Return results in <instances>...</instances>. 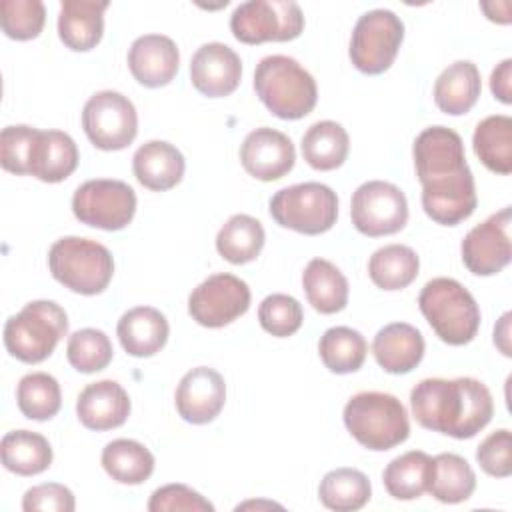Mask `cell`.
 Segmentation results:
<instances>
[{
    "label": "cell",
    "instance_id": "obj_33",
    "mask_svg": "<svg viewBox=\"0 0 512 512\" xmlns=\"http://www.w3.org/2000/svg\"><path fill=\"white\" fill-rule=\"evenodd\" d=\"M102 468L106 474L120 484H142L154 472L152 452L130 438H118L104 446Z\"/></svg>",
    "mask_w": 512,
    "mask_h": 512
},
{
    "label": "cell",
    "instance_id": "obj_25",
    "mask_svg": "<svg viewBox=\"0 0 512 512\" xmlns=\"http://www.w3.org/2000/svg\"><path fill=\"white\" fill-rule=\"evenodd\" d=\"M182 152L164 140H150L142 144L132 158V170L136 180L150 190L164 192L174 188L184 176Z\"/></svg>",
    "mask_w": 512,
    "mask_h": 512
},
{
    "label": "cell",
    "instance_id": "obj_9",
    "mask_svg": "<svg viewBox=\"0 0 512 512\" xmlns=\"http://www.w3.org/2000/svg\"><path fill=\"white\" fill-rule=\"evenodd\" d=\"M404 40V22L392 10L374 8L364 12L350 36V60L364 74L388 70Z\"/></svg>",
    "mask_w": 512,
    "mask_h": 512
},
{
    "label": "cell",
    "instance_id": "obj_40",
    "mask_svg": "<svg viewBox=\"0 0 512 512\" xmlns=\"http://www.w3.org/2000/svg\"><path fill=\"white\" fill-rule=\"evenodd\" d=\"M112 342L106 332L96 328L76 330L66 344V358L70 366L82 374L104 370L112 360Z\"/></svg>",
    "mask_w": 512,
    "mask_h": 512
},
{
    "label": "cell",
    "instance_id": "obj_7",
    "mask_svg": "<svg viewBox=\"0 0 512 512\" xmlns=\"http://www.w3.org/2000/svg\"><path fill=\"white\" fill-rule=\"evenodd\" d=\"M270 216L282 228L316 236L328 232L338 218L336 192L320 182H302L278 190L270 198Z\"/></svg>",
    "mask_w": 512,
    "mask_h": 512
},
{
    "label": "cell",
    "instance_id": "obj_27",
    "mask_svg": "<svg viewBox=\"0 0 512 512\" xmlns=\"http://www.w3.org/2000/svg\"><path fill=\"white\" fill-rule=\"evenodd\" d=\"M482 90L480 72L470 60H456L446 66L434 82V102L450 116L466 114Z\"/></svg>",
    "mask_w": 512,
    "mask_h": 512
},
{
    "label": "cell",
    "instance_id": "obj_31",
    "mask_svg": "<svg viewBox=\"0 0 512 512\" xmlns=\"http://www.w3.org/2000/svg\"><path fill=\"white\" fill-rule=\"evenodd\" d=\"M472 146L480 162L496 172H512V118L506 114H492L478 122Z\"/></svg>",
    "mask_w": 512,
    "mask_h": 512
},
{
    "label": "cell",
    "instance_id": "obj_22",
    "mask_svg": "<svg viewBox=\"0 0 512 512\" xmlns=\"http://www.w3.org/2000/svg\"><path fill=\"white\" fill-rule=\"evenodd\" d=\"M76 414L88 430H112L130 416V398L116 380H98L78 394Z\"/></svg>",
    "mask_w": 512,
    "mask_h": 512
},
{
    "label": "cell",
    "instance_id": "obj_2",
    "mask_svg": "<svg viewBox=\"0 0 512 512\" xmlns=\"http://www.w3.org/2000/svg\"><path fill=\"white\" fill-rule=\"evenodd\" d=\"M254 90L262 104L282 120H300L310 114L318 100L312 74L294 58L272 54L254 70Z\"/></svg>",
    "mask_w": 512,
    "mask_h": 512
},
{
    "label": "cell",
    "instance_id": "obj_17",
    "mask_svg": "<svg viewBox=\"0 0 512 512\" xmlns=\"http://www.w3.org/2000/svg\"><path fill=\"white\" fill-rule=\"evenodd\" d=\"M296 152L292 140L274 128L262 126L246 134L240 144V162L244 170L262 182L286 176L294 168Z\"/></svg>",
    "mask_w": 512,
    "mask_h": 512
},
{
    "label": "cell",
    "instance_id": "obj_42",
    "mask_svg": "<svg viewBox=\"0 0 512 512\" xmlns=\"http://www.w3.org/2000/svg\"><path fill=\"white\" fill-rule=\"evenodd\" d=\"M258 320L268 334L276 338H286L302 326L304 310L294 296L270 294L258 306Z\"/></svg>",
    "mask_w": 512,
    "mask_h": 512
},
{
    "label": "cell",
    "instance_id": "obj_6",
    "mask_svg": "<svg viewBox=\"0 0 512 512\" xmlns=\"http://www.w3.org/2000/svg\"><path fill=\"white\" fill-rule=\"evenodd\" d=\"M68 332L64 308L52 300L28 302L4 324V346L20 362L46 360Z\"/></svg>",
    "mask_w": 512,
    "mask_h": 512
},
{
    "label": "cell",
    "instance_id": "obj_37",
    "mask_svg": "<svg viewBox=\"0 0 512 512\" xmlns=\"http://www.w3.org/2000/svg\"><path fill=\"white\" fill-rule=\"evenodd\" d=\"M434 470L428 492L444 504H458L472 496L476 488V474L472 466L458 454L442 452L432 458Z\"/></svg>",
    "mask_w": 512,
    "mask_h": 512
},
{
    "label": "cell",
    "instance_id": "obj_30",
    "mask_svg": "<svg viewBox=\"0 0 512 512\" xmlns=\"http://www.w3.org/2000/svg\"><path fill=\"white\" fill-rule=\"evenodd\" d=\"M0 456L6 470L18 476H34L52 464V446L38 432L12 430L2 436Z\"/></svg>",
    "mask_w": 512,
    "mask_h": 512
},
{
    "label": "cell",
    "instance_id": "obj_43",
    "mask_svg": "<svg viewBox=\"0 0 512 512\" xmlns=\"http://www.w3.org/2000/svg\"><path fill=\"white\" fill-rule=\"evenodd\" d=\"M476 460L480 468L494 478H508L512 474V434L508 428H500L488 434L476 448Z\"/></svg>",
    "mask_w": 512,
    "mask_h": 512
},
{
    "label": "cell",
    "instance_id": "obj_12",
    "mask_svg": "<svg viewBox=\"0 0 512 512\" xmlns=\"http://www.w3.org/2000/svg\"><path fill=\"white\" fill-rule=\"evenodd\" d=\"M350 216L354 228L370 238L400 232L408 222L404 192L384 180H370L352 194Z\"/></svg>",
    "mask_w": 512,
    "mask_h": 512
},
{
    "label": "cell",
    "instance_id": "obj_29",
    "mask_svg": "<svg viewBox=\"0 0 512 512\" xmlns=\"http://www.w3.org/2000/svg\"><path fill=\"white\" fill-rule=\"evenodd\" d=\"M434 462L422 450H410L396 456L382 472L386 492L396 500H414L428 492Z\"/></svg>",
    "mask_w": 512,
    "mask_h": 512
},
{
    "label": "cell",
    "instance_id": "obj_36",
    "mask_svg": "<svg viewBox=\"0 0 512 512\" xmlns=\"http://www.w3.org/2000/svg\"><path fill=\"white\" fill-rule=\"evenodd\" d=\"M264 240V228L256 218L248 214H234L218 230L216 250L230 264H246L260 254Z\"/></svg>",
    "mask_w": 512,
    "mask_h": 512
},
{
    "label": "cell",
    "instance_id": "obj_35",
    "mask_svg": "<svg viewBox=\"0 0 512 512\" xmlns=\"http://www.w3.org/2000/svg\"><path fill=\"white\" fill-rule=\"evenodd\" d=\"M372 496L370 480L356 468H336L324 474L318 486V498L328 510H360Z\"/></svg>",
    "mask_w": 512,
    "mask_h": 512
},
{
    "label": "cell",
    "instance_id": "obj_48",
    "mask_svg": "<svg viewBox=\"0 0 512 512\" xmlns=\"http://www.w3.org/2000/svg\"><path fill=\"white\" fill-rule=\"evenodd\" d=\"M494 344L502 350L504 356H510V312H506L500 322L494 326Z\"/></svg>",
    "mask_w": 512,
    "mask_h": 512
},
{
    "label": "cell",
    "instance_id": "obj_28",
    "mask_svg": "<svg viewBox=\"0 0 512 512\" xmlns=\"http://www.w3.org/2000/svg\"><path fill=\"white\" fill-rule=\"evenodd\" d=\"M302 286L320 314H336L348 304V280L330 260L312 258L302 272Z\"/></svg>",
    "mask_w": 512,
    "mask_h": 512
},
{
    "label": "cell",
    "instance_id": "obj_20",
    "mask_svg": "<svg viewBox=\"0 0 512 512\" xmlns=\"http://www.w3.org/2000/svg\"><path fill=\"white\" fill-rule=\"evenodd\" d=\"M76 166L78 146L70 134L62 130L34 128L26 156V174L54 184L66 180Z\"/></svg>",
    "mask_w": 512,
    "mask_h": 512
},
{
    "label": "cell",
    "instance_id": "obj_5",
    "mask_svg": "<svg viewBox=\"0 0 512 512\" xmlns=\"http://www.w3.org/2000/svg\"><path fill=\"white\" fill-rule=\"evenodd\" d=\"M52 276L72 292L94 296L108 288L114 274L110 250L90 238L64 236L48 250Z\"/></svg>",
    "mask_w": 512,
    "mask_h": 512
},
{
    "label": "cell",
    "instance_id": "obj_19",
    "mask_svg": "<svg viewBox=\"0 0 512 512\" xmlns=\"http://www.w3.org/2000/svg\"><path fill=\"white\" fill-rule=\"evenodd\" d=\"M242 78L240 56L222 42L202 44L190 60L192 86L208 96L220 98L232 94Z\"/></svg>",
    "mask_w": 512,
    "mask_h": 512
},
{
    "label": "cell",
    "instance_id": "obj_21",
    "mask_svg": "<svg viewBox=\"0 0 512 512\" xmlns=\"http://www.w3.org/2000/svg\"><path fill=\"white\" fill-rule=\"evenodd\" d=\"M178 66V46L164 34H144L128 50V68L146 88L166 86L176 76Z\"/></svg>",
    "mask_w": 512,
    "mask_h": 512
},
{
    "label": "cell",
    "instance_id": "obj_47",
    "mask_svg": "<svg viewBox=\"0 0 512 512\" xmlns=\"http://www.w3.org/2000/svg\"><path fill=\"white\" fill-rule=\"evenodd\" d=\"M512 60L506 58L502 60L490 76V90L494 94V98H498L502 104H510L512 102Z\"/></svg>",
    "mask_w": 512,
    "mask_h": 512
},
{
    "label": "cell",
    "instance_id": "obj_14",
    "mask_svg": "<svg viewBox=\"0 0 512 512\" xmlns=\"http://www.w3.org/2000/svg\"><path fill=\"white\" fill-rule=\"evenodd\" d=\"M510 206L476 224L462 240V262L476 276H492L508 266L510 246Z\"/></svg>",
    "mask_w": 512,
    "mask_h": 512
},
{
    "label": "cell",
    "instance_id": "obj_44",
    "mask_svg": "<svg viewBox=\"0 0 512 512\" xmlns=\"http://www.w3.org/2000/svg\"><path fill=\"white\" fill-rule=\"evenodd\" d=\"M150 512H214L212 502L186 484H166L152 492L148 500Z\"/></svg>",
    "mask_w": 512,
    "mask_h": 512
},
{
    "label": "cell",
    "instance_id": "obj_32",
    "mask_svg": "<svg viewBox=\"0 0 512 512\" xmlns=\"http://www.w3.org/2000/svg\"><path fill=\"white\" fill-rule=\"evenodd\" d=\"M302 156L314 170H334L344 164L350 138L342 124L334 120H320L312 124L302 136Z\"/></svg>",
    "mask_w": 512,
    "mask_h": 512
},
{
    "label": "cell",
    "instance_id": "obj_13",
    "mask_svg": "<svg viewBox=\"0 0 512 512\" xmlns=\"http://www.w3.org/2000/svg\"><path fill=\"white\" fill-rule=\"evenodd\" d=\"M248 308V284L228 272L208 276L188 296V314L206 328H222L246 314Z\"/></svg>",
    "mask_w": 512,
    "mask_h": 512
},
{
    "label": "cell",
    "instance_id": "obj_41",
    "mask_svg": "<svg viewBox=\"0 0 512 512\" xmlns=\"http://www.w3.org/2000/svg\"><path fill=\"white\" fill-rule=\"evenodd\" d=\"M46 22V8L40 0H2L0 24L12 40L36 38Z\"/></svg>",
    "mask_w": 512,
    "mask_h": 512
},
{
    "label": "cell",
    "instance_id": "obj_1",
    "mask_svg": "<svg viewBox=\"0 0 512 512\" xmlns=\"http://www.w3.org/2000/svg\"><path fill=\"white\" fill-rule=\"evenodd\" d=\"M410 406L422 428L458 440L476 436L494 414L490 390L470 376L424 378L412 388Z\"/></svg>",
    "mask_w": 512,
    "mask_h": 512
},
{
    "label": "cell",
    "instance_id": "obj_18",
    "mask_svg": "<svg viewBox=\"0 0 512 512\" xmlns=\"http://www.w3.org/2000/svg\"><path fill=\"white\" fill-rule=\"evenodd\" d=\"M176 410L190 424H208L224 408L226 384L220 372L198 366L186 372L176 388Z\"/></svg>",
    "mask_w": 512,
    "mask_h": 512
},
{
    "label": "cell",
    "instance_id": "obj_3",
    "mask_svg": "<svg viewBox=\"0 0 512 512\" xmlns=\"http://www.w3.org/2000/svg\"><path fill=\"white\" fill-rule=\"evenodd\" d=\"M344 426L368 450L384 452L402 444L410 434L404 404L388 392H358L344 406Z\"/></svg>",
    "mask_w": 512,
    "mask_h": 512
},
{
    "label": "cell",
    "instance_id": "obj_39",
    "mask_svg": "<svg viewBox=\"0 0 512 512\" xmlns=\"http://www.w3.org/2000/svg\"><path fill=\"white\" fill-rule=\"evenodd\" d=\"M20 412L30 420H50L62 404L60 384L46 372H30L20 378L16 388Z\"/></svg>",
    "mask_w": 512,
    "mask_h": 512
},
{
    "label": "cell",
    "instance_id": "obj_24",
    "mask_svg": "<svg viewBox=\"0 0 512 512\" xmlns=\"http://www.w3.org/2000/svg\"><path fill=\"white\" fill-rule=\"evenodd\" d=\"M168 320L152 306H136L118 320L116 334L122 348L136 358H148L160 352L168 340Z\"/></svg>",
    "mask_w": 512,
    "mask_h": 512
},
{
    "label": "cell",
    "instance_id": "obj_15",
    "mask_svg": "<svg viewBox=\"0 0 512 512\" xmlns=\"http://www.w3.org/2000/svg\"><path fill=\"white\" fill-rule=\"evenodd\" d=\"M478 196L470 166L462 172L422 184V208L442 226H456L476 210Z\"/></svg>",
    "mask_w": 512,
    "mask_h": 512
},
{
    "label": "cell",
    "instance_id": "obj_45",
    "mask_svg": "<svg viewBox=\"0 0 512 512\" xmlns=\"http://www.w3.org/2000/svg\"><path fill=\"white\" fill-rule=\"evenodd\" d=\"M74 508L76 502L72 490L58 482L32 486L22 498L24 512H72Z\"/></svg>",
    "mask_w": 512,
    "mask_h": 512
},
{
    "label": "cell",
    "instance_id": "obj_11",
    "mask_svg": "<svg viewBox=\"0 0 512 512\" xmlns=\"http://www.w3.org/2000/svg\"><path fill=\"white\" fill-rule=\"evenodd\" d=\"M82 128L96 148L122 150L136 138L138 114L130 98L114 90H102L84 104Z\"/></svg>",
    "mask_w": 512,
    "mask_h": 512
},
{
    "label": "cell",
    "instance_id": "obj_23",
    "mask_svg": "<svg viewBox=\"0 0 512 512\" xmlns=\"http://www.w3.org/2000/svg\"><path fill=\"white\" fill-rule=\"evenodd\" d=\"M372 352L382 370L390 374H408L422 362L424 338L412 324L392 322L376 332Z\"/></svg>",
    "mask_w": 512,
    "mask_h": 512
},
{
    "label": "cell",
    "instance_id": "obj_8",
    "mask_svg": "<svg viewBox=\"0 0 512 512\" xmlns=\"http://www.w3.org/2000/svg\"><path fill=\"white\" fill-rule=\"evenodd\" d=\"M230 30L244 44L288 42L302 34L304 14L292 0H248L234 8Z\"/></svg>",
    "mask_w": 512,
    "mask_h": 512
},
{
    "label": "cell",
    "instance_id": "obj_4",
    "mask_svg": "<svg viewBox=\"0 0 512 512\" xmlns=\"http://www.w3.org/2000/svg\"><path fill=\"white\" fill-rule=\"evenodd\" d=\"M420 312L436 336L450 346L474 340L480 328V308L474 296L454 278H432L418 296Z\"/></svg>",
    "mask_w": 512,
    "mask_h": 512
},
{
    "label": "cell",
    "instance_id": "obj_34",
    "mask_svg": "<svg viewBox=\"0 0 512 512\" xmlns=\"http://www.w3.org/2000/svg\"><path fill=\"white\" fill-rule=\"evenodd\" d=\"M418 270V254L404 244L382 246L368 260V276L382 290H402L410 286Z\"/></svg>",
    "mask_w": 512,
    "mask_h": 512
},
{
    "label": "cell",
    "instance_id": "obj_38",
    "mask_svg": "<svg viewBox=\"0 0 512 512\" xmlns=\"http://www.w3.org/2000/svg\"><path fill=\"white\" fill-rule=\"evenodd\" d=\"M368 344L364 336L348 326L328 328L318 342V354L324 366L334 374H350L362 368Z\"/></svg>",
    "mask_w": 512,
    "mask_h": 512
},
{
    "label": "cell",
    "instance_id": "obj_16",
    "mask_svg": "<svg viewBox=\"0 0 512 512\" xmlns=\"http://www.w3.org/2000/svg\"><path fill=\"white\" fill-rule=\"evenodd\" d=\"M412 154L420 184L468 168L460 134L446 126L424 128L414 140Z\"/></svg>",
    "mask_w": 512,
    "mask_h": 512
},
{
    "label": "cell",
    "instance_id": "obj_26",
    "mask_svg": "<svg viewBox=\"0 0 512 512\" xmlns=\"http://www.w3.org/2000/svg\"><path fill=\"white\" fill-rule=\"evenodd\" d=\"M106 8V0H62L58 14V36L64 46L76 52L92 50L102 40Z\"/></svg>",
    "mask_w": 512,
    "mask_h": 512
},
{
    "label": "cell",
    "instance_id": "obj_46",
    "mask_svg": "<svg viewBox=\"0 0 512 512\" xmlns=\"http://www.w3.org/2000/svg\"><path fill=\"white\" fill-rule=\"evenodd\" d=\"M34 128L26 124L6 126L0 134V162L12 174H26V156Z\"/></svg>",
    "mask_w": 512,
    "mask_h": 512
},
{
    "label": "cell",
    "instance_id": "obj_10",
    "mask_svg": "<svg viewBox=\"0 0 512 512\" xmlns=\"http://www.w3.org/2000/svg\"><path fill=\"white\" fill-rule=\"evenodd\" d=\"M74 216L92 228L122 230L136 212V194L122 180L94 178L80 184L72 196Z\"/></svg>",
    "mask_w": 512,
    "mask_h": 512
}]
</instances>
